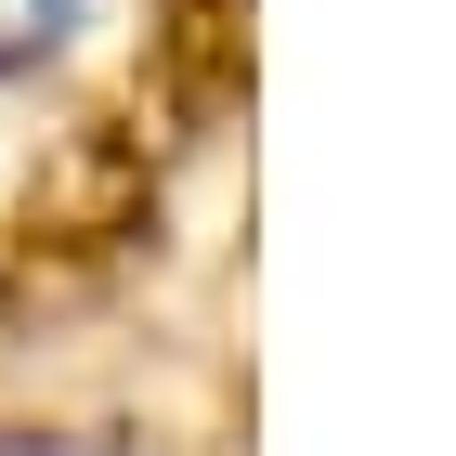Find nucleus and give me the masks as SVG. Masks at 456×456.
I'll list each match as a JSON object with an SVG mask.
<instances>
[{"instance_id": "1", "label": "nucleus", "mask_w": 456, "mask_h": 456, "mask_svg": "<svg viewBox=\"0 0 456 456\" xmlns=\"http://www.w3.org/2000/svg\"><path fill=\"white\" fill-rule=\"evenodd\" d=\"M66 13H78V0H0V39H53Z\"/></svg>"}]
</instances>
